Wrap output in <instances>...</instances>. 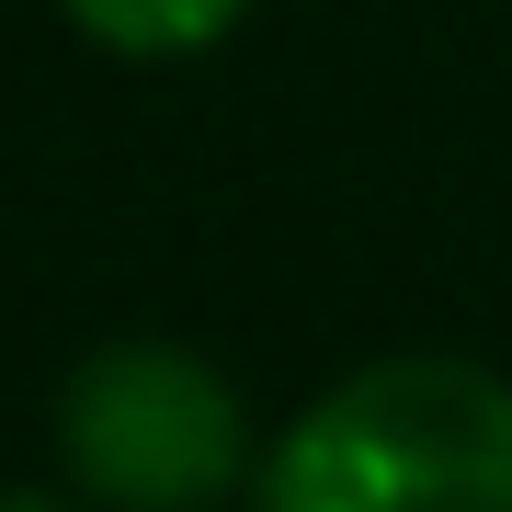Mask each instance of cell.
Wrapping results in <instances>:
<instances>
[{
  "label": "cell",
  "instance_id": "2",
  "mask_svg": "<svg viewBox=\"0 0 512 512\" xmlns=\"http://www.w3.org/2000/svg\"><path fill=\"white\" fill-rule=\"evenodd\" d=\"M57 467L103 512H217L251 478V410L183 342H103L57 387Z\"/></svg>",
  "mask_w": 512,
  "mask_h": 512
},
{
  "label": "cell",
  "instance_id": "3",
  "mask_svg": "<svg viewBox=\"0 0 512 512\" xmlns=\"http://www.w3.org/2000/svg\"><path fill=\"white\" fill-rule=\"evenodd\" d=\"M57 12L114 57H205L251 23V0H57Z\"/></svg>",
  "mask_w": 512,
  "mask_h": 512
},
{
  "label": "cell",
  "instance_id": "4",
  "mask_svg": "<svg viewBox=\"0 0 512 512\" xmlns=\"http://www.w3.org/2000/svg\"><path fill=\"white\" fill-rule=\"evenodd\" d=\"M0 512H103V501H69V490H0Z\"/></svg>",
  "mask_w": 512,
  "mask_h": 512
},
{
  "label": "cell",
  "instance_id": "1",
  "mask_svg": "<svg viewBox=\"0 0 512 512\" xmlns=\"http://www.w3.org/2000/svg\"><path fill=\"white\" fill-rule=\"evenodd\" d=\"M251 512H512V387L467 353H387L285 421Z\"/></svg>",
  "mask_w": 512,
  "mask_h": 512
}]
</instances>
